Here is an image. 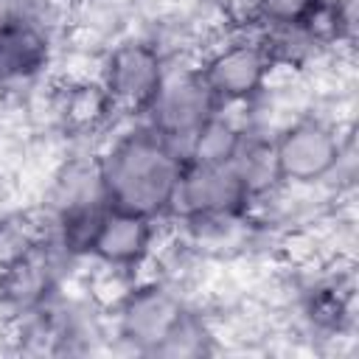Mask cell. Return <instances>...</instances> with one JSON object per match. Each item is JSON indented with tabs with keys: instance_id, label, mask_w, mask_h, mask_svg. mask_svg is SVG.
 I'll list each match as a JSON object with an SVG mask.
<instances>
[{
	"instance_id": "3",
	"label": "cell",
	"mask_w": 359,
	"mask_h": 359,
	"mask_svg": "<svg viewBox=\"0 0 359 359\" xmlns=\"http://www.w3.org/2000/svg\"><path fill=\"white\" fill-rule=\"evenodd\" d=\"M196 70L222 107H252L266 90L272 62L252 28L230 25L202 45Z\"/></svg>"
},
{
	"instance_id": "10",
	"label": "cell",
	"mask_w": 359,
	"mask_h": 359,
	"mask_svg": "<svg viewBox=\"0 0 359 359\" xmlns=\"http://www.w3.org/2000/svg\"><path fill=\"white\" fill-rule=\"evenodd\" d=\"M53 34L45 22H22L0 31V93L36 84L53 65Z\"/></svg>"
},
{
	"instance_id": "1",
	"label": "cell",
	"mask_w": 359,
	"mask_h": 359,
	"mask_svg": "<svg viewBox=\"0 0 359 359\" xmlns=\"http://www.w3.org/2000/svg\"><path fill=\"white\" fill-rule=\"evenodd\" d=\"M98 151L107 205L168 219L185 157L143 118H126L104 135Z\"/></svg>"
},
{
	"instance_id": "11",
	"label": "cell",
	"mask_w": 359,
	"mask_h": 359,
	"mask_svg": "<svg viewBox=\"0 0 359 359\" xmlns=\"http://www.w3.org/2000/svg\"><path fill=\"white\" fill-rule=\"evenodd\" d=\"M84 205H107L98 151L67 154L50 171L48 185H45V199H42L45 222H50L53 216L65 210L84 208Z\"/></svg>"
},
{
	"instance_id": "7",
	"label": "cell",
	"mask_w": 359,
	"mask_h": 359,
	"mask_svg": "<svg viewBox=\"0 0 359 359\" xmlns=\"http://www.w3.org/2000/svg\"><path fill=\"white\" fill-rule=\"evenodd\" d=\"M67 264H73V258L42 233L0 266V306L17 317L45 309L56 300Z\"/></svg>"
},
{
	"instance_id": "5",
	"label": "cell",
	"mask_w": 359,
	"mask_h": 359,
	"mask_svg": "<svg viewBox=\"0 0 359 359\" xmlns=\"http://www.w3.org/2000/svg\"><path fill=\"white\" fill-rule=\"evenodd\" d=\"M188 309L191 306L177 292V283L160 275L137 278L126 297L112 309V334L123 348L154 356Z\"/></svg>"
},
{
	"instance_id": "9",
	"label": "cell",
	"mask_w": 359,
	"mask_h": 359,
	"mask_svg": "<svg viewBox=\"0 0 359 359\" xmlns=\"http://www.w3.org/2000/svg\"><path fill=\"white\" fill-rule=\"evenodd\" d=\"M160 227H163V219H149L140 213L107 208L101 230H98L93 252H90V261L112 266V269H123V272L140 278L143 269L154 258Z\"/></svg>"
},
{
	"instance_id": "2",
	"label": "cell",
	"mask_w": 359,
	"mask_h": 359,
	"mask_svg": "<svg viewBox=\"0 0 359 359\" xmlns=\"http://www.w3.org/2000/svg\"><path fill=\"white\" fill-rule=\"evenodd\" d=\"M351 129L323 112H300L272 132L280 185H323L351 157Z\"/></svg>"
},
{
	"instance_id": "15",
	"label": "cell",
	"mask_w": 359,
	"mask_h": 359,
	"mask_svg": "<svg viewBox=\"0 0 359 359\" xmlns=\"http://www.w3.org/2000/svg\"><path fill=\"white\" fill-rule=\"evenodd\" d=\"M22 22H45V0H0V31Z\"/></svg>"
},
{
	"instance_id": "4",
	"label": "cell",
	"mask_w": 359,
	"mask_h": 359,
	"mask_svg": "<svg viewBox=\"0 0 359 359\" xmlns=\"http://www.w3.org/2000/svg\"><path fill=\"white\" fill-rule=\"evenodd\" d=\"M168 73V50L143 34H123L104 45L98 84L121 118H143Z\"/></svg>"
},
{
	"instance_id": "6",
	"label": "cell",
	"mask_w": 359,
	"mask_h": 359,
	"mask_svg": "<svg viewBox=\"0 0 359 359\" xmlns=\"http://www.w3.org/2000/svg\"><path fill=\"white\" fill-rule=\"evenodd\" d=\"M219 109L222 104L216 101L210 87L199 76L196 59H191L188 65H174L168 59V73L163 79V87L154 104L149 107V112L143 115V121L154 126L168 143H174L180 154L185 157V149L194 140V135Z\"/></svg>"
},
{
	"instance_id": "12",
	"label": "cell",
	"mask_w": 359,
	"mask_h": 359,
	"mask_svg": "<svg viewBox=\"0 0 359 359\" xmlns=\"http://www.w3.org/2000/svg\"><path fill=\"white\" fill-rule=\"evenodd\" d=\"M247 129V118L238 121L230 115L227 107H222L188 143L185 149V160L188 163H230L241 135Z\"/></svg>"
},
{
	"instance_id": "14",
	"label": "cell",
	"mask_w": 359,
	"mask_h": 359,
	"mask_svg": "<svg viewBox=\"0 0 359 359\" xmlns=\"http://www.w3.org/2000/svg\"><path fill=\"white\" fill-rule=\"evenodd\" d=\"M323 0H247L236 25L244 28H280L303 25Z\"/></svg>"
},
{
	"instance_id": "8",
	"label": "cell",
	"mask_w": 359,
	"mask_h": 359,
	"mask_svg": "<svg viewBox=\"0 0 359 359\" xmlns=\"http://www.w3.org/2000/svg\"><path fill=\"white\" fill-rule=\"evenodd\" d=\"M252 194L241 180L238 168L230 163H188L182 165L171 222L210 219V216H252Z\"/></svg>"
},
{
	"instance_id": "13",
	"label": "cell",
	"mask_w": 359,
	"mask_h": 359,
	"mask_svg": "<svg viewBox=\"0 0 359 359\" xmlns=\"http://www.w3.org/2000/svg\"><path fill=\"white\" fill-rule=\"evenodd\" d=\"M216 351V331L213 325L194 309H188L180 323L171 328V334L163 339L154 356L165 359H191V356H208Z\"/></svg>"
}]
</instances>
